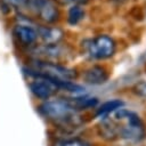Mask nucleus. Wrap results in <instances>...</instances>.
I'll return each mask as SVG.
<instances>
[{
  "instance_id": "f03ea898",
  "label": "nucleus",
  "mask_w": 146,
  "mask_h": 146,
  "mask_svg": "<svg viewBox=\"0 0 146 146\" xmlns=\"http://www.w3.org/2000/svg\"><path fill=\"white\" fill-rule=\"evenodd\" d=\"M39 111L44 117L63 128H75L81 123L79 114L80 111L75 108L70 99L60 98L46 100L42 105H40Z\"/></svg>"
},
{
  "instance_id": "0eeeda50",
  "label": "nucleus",
  "mask_w": 146,
  "mask_h": 146,
  "mask_svg": "<svg viewBox=\"0 0 146 146\" xmlns=\"http://www.w3.org/2000/svg\"><path fill=\"white\" fill-rule=\"evenodd\" d=\"M38 34L39 36H41L46 44H55L63 38V32L57 27L39 26Z\"/></svg>"
},
{
  "instance_id": "9b49d317",
  "label": "nucleus",
  "mask_w": 146,
  "mask_h": 146,
  "mask_svg": "<svg viewBox=\"0 0 146 146\" xmlns=\"http://www.w3.org/2000/svg\"><path fill=\"white\" fill-rule=\"evenodd\" d=\"M52 146H94V145L80 138H65V139L55 140Z\"/></svg>"
},
{
  "instance_id": "39448f33",
  "label": "nucleus",
  "mask_w": 146,
  "mask_h": 146,
  "mask_svg": "<svg viewBox=\"0 0 146 146\" xmlns=\"http://www.w3.org/2000/svg\"><path fill=\"white\" fill-rule=\"evenodd\" d=\"M14 36L23 44V46H31L38 40V29L33 27L29 24H17L14 27Z\"/></svg>"
},
{
  "instance_id": "9d476101",
  "label": "nucleus",
  "mask_w": 146,
  "mask_h": 146,
  "mask_svg": "<svg viewBox=\"0 0 146 146\" xmlns=\"http://www.w3.org/2000/svg\"><path fill=\"white\" fill-rule=\"evenodd\" d=\"M84 17V11L81 6H72L67 13V22L70 25L79 24Z\"/></svg>"
},
{
  "instance_id": "1a4fd4ad",
  "label": "nucleus",
  "mask_w": 146,
  "mask_h": 146,
  "mask_svg": "<svg viewBox=\"0 0 146 146\" xmlns=\"http://www.w3.org/2000/svg\"><path fill=\"white\" fill-rule=\"evenodd\" d=\"M123 105H124V103L122 100H120V99L107 100V102L103 103L99 106V108H98L96 114H97V116H104V115H106V114H108V113H111V112H113V111H115L117 108L123 107Z\"/></svg>"
},
{
  "instance_id": "4468645a",
  "label": "nucleus",
  "mask_w": 146,
  "mask_h": 146,
  "mask_svg": "<svg viewBox=\"0 0 146 146\" xmlns=\"http://www.w3.org/2000/svg\"><path fill=\"white\" fill-rule=\"evenodd\" d=\"M113 1H115V2H123V1H125V0H113Z\"/></svg>"
},
{
  "instance_id": "7ed1b4c3",
  "label": "nucleus",
  "mask_w": 146,
  "mask_h": 146,
  "mask_svg": "<svg viewBox=\"0 0 146 146\" xmlns=\"http://www.w3.org/2000/svg\"><path fill=\"white\" fill-rule=\"evenodd\" d=\"M2 2L30 11L48 23H54L59 18V11L50 0H2Z\"/></svg>"
},
{
  "instance_id": "6e6552de",
  "label": "nucleus",
  "mask_w": 146,
  "mask_h": 146,
  "mask_svg": "<svg viewBox=\"0 0 146 146\" xmlns=\"http://www.w3.org/2000/svg\"><path fill=\"white\" fill-rule=\"evenodd\" d=\"M70 100L75 106V108L78 111L91 108V107L97 106V104H98V99L96 97H90V96H87V95H84V96H76V97L70 98Z\"/></svg>"
},
{
  "instance_id": "423d86ee",
  "label": "nucleus",
  "mask_w": 146,
  "mask_h": 146,
  "mask_svg": "<svg viewBox=\"0 0 146 146\" xmlns=\"http://www.w3.org/2000/svg\"><path fill=\"white\" fill-rule=\"evenodd\" d=\"M83 78L90 84H103L108 80V72L102 65H94L84 72Z\"/></svg>"
},
{
  "instance_id": "f257e3e1",
  "label": "nucleus",
  "mask_w": 146,
  "mask_h": 146,
  "mask_svg": "<svg viewBox=\"0 0 146 146\" xmlns=\"http://www.w3.org/2000/svg\"><path fill=\"white\" fill-rule=\"evenodd\" d=\"M99 133L104 139L111 141L127 140L137 143L144 139L146 130L137 113L121 107L102 116Z\"/></svg>"
},
{
  "instance_id": "20e7f679",
  "label": "nucleus",
  "mask_w": 146,
  "mask_h": 146,
  "mask_svg": "<svg viewBox=\"0 0 146 146\" xmlns=\"http://www.w3.org/2000/svg\"><path fill=\"white\" fill-rule=\"evenodd\" d=\"M81 48L83 54L91 59H106L114 55L115 42L111 36L103 34L83 40L81 42Z\"/></svg>"
},
{
  "instance_id": "f8f14e48",
  "label": "nucleus",
  "mask_w": 146,
  "mask_h": 146,
  "mask_svg": "<svg viewBox=\"0 0 146 146\" xmlns=\"http://www.w3.org/2000/svg\"><path fill=\"white\" fill-rule=\"evenodd\" d=\"M133 91H135L138 96L146 98V81H141V82L137 83V84L133 87Z\"/></svg>"
},
{
  "instance_id": "ddd939ff",
  "label": "nucleus",
  "mask_w": 146,
  "mask_h": 146,
  "mask_svg": "<svg viewBox=\"0 0 146 146\" xmlns=\"http://www.w3.org/2000/svg\"><path fill=\"white\" fill-rule=\"evenodd\" d=\"M62 5H72V6H81L88 3L89 0H56Z\"/></svg>"
}]
</instances>
